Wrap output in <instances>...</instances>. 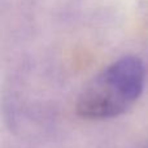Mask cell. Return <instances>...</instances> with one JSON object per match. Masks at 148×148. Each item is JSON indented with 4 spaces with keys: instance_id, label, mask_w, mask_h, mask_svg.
Masks as SVG:
<instances>
[{
    "instance_id": "6da1fadb",
    "label": "cell",
    "mask_w": 148,
    "mask_h": 148,
    "mask_svg": "<svg viewBox=\"0 0 148 148\" xmlns=\"http://www.w3.org/2000/svg\"><path fill=\"white\" fill-rule=\"evenodd\" d=\"M146 69L136 56L113 61L88 82L78 95L77 114L86 120H108L125 113L144 88Z\"/></svg>"
}]
</instances>
